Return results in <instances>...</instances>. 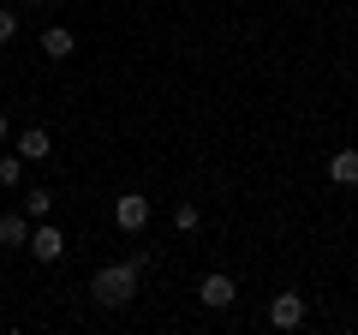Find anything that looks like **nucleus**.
Here are the masks:
<instances>
[{"label": "nucleus", "instance_id": "nucleus-5", "mask_svg": "<svg viewBox=\"0 0 358 335\" xmlns=\"http://www.w3.org/2000/svg\"><path fill=\"white\" fill-rule=\"evenodd\" d=\"M268 323H275V329H299V323H305V299H299V294H275Z\"/></svg>", "mask_w": 358, "mask_h": 335}, {"label": "nucleus", "instance_id": "nucleus-14", "mask_svg": "<svg viewBox=\"0 0 358 335\" xmlns=\"http://www.w3.org/2000/svg\"><path fill=\"white\" fill-rule=\"evenodd\" d=\"M0 138H6V114H0Z\"/></svg>", "mask_w": 358, "mask_h": 335}, {"label": "nucleus", "instance_id": "nucleus-12", "mask_svg": "<svg viewBox=\"0 0 358 335\" xmlns=\"http://www.w3.org/2000/svg\"><path fill=\"white\" fill-rule=\"evenodd\" d=\"M197 221H203V210H197V204H179L173 210V228L179 233H197Z\"/></svg>", "mask_w": 358, "mask_h": 335}, {"label": "nucleus", "instance_id": "nucleus-8", "mask_svg": "<svg viewBox=\"0 0 358 335\" xmlns=\"http://www.w3.org/2000/svg\"><path fill=\"white\" fill-rule=\"evenodd\" d=\"M329 180L352 192V186H358V150H341V156H334V162H329Z\"/></svg>", "mask_w": 358, "mask_h": 335}, {"label": "nucleus", "instance_id": "nucleus-3", "mask_svg": "<svg viewBox=\"0 0 358 335\" xmlns=\"http://www.w3.org/2000/svg\"><path fill=\"white\" fill-rule=\"evenodd\" d=\"M114 221H120L126 233H138L143 221H150V198H143V192H126V198L114 204Z\"/></svg>", "mask_w": 358, "mask_h": 335}, {"label": "nucleus", "instance_id": "nucleus-15", "mask_svg": "<svg viewBox=\"0 0 358 335\" xmlns=\"http://www.w3.org/2000/svg\"><path fill=\"white\" fill-rule=\"evenodd\" d=\"M30 6H36V0H30Z\"/></svg>", "mask_w": 358, "mask_h": 335}, {"label": "nucleus", "instance_id": "nucleus-13", "mask_svg": "<svg viewBox=\"0 0 358 335\" xmlns=\"http://www.w3.org/2000/svg\"><path fill=\"white\" fill-rule=\"evenodd\" d=\"M13 36H18V13H13V6H0V48H6Z\"/></svg>", "mask_w": 358, "mask_h": 335}, {"label": "nucleus", "instance_id": "nucleus-4", "mask_svg": "<svg viewBox=\"0 0 358 335\" xmlns=\"http://www.w3.org/2000/svg\"><path fill=\"white\" fill-rule=\"evenodd\" d=\"M30 252H36L42 264H60V258H66V240H60V228H48V221H42V228H30Z\"/></svg>", "mask_w": 358, "mask_h": 335}, {"label": "nucleus", "instance_id": "nucleus-1", "mask_svg": "<svg viewBox=\"0 0 358 335\" xmlns=\"http://www.w3.org/2000/svg\"><path fill=\"white\" fill-rule=\"evenodd\" d=\"M90 299L102 311H120L138 299V270L131 264H108V270H96V282H90Z\"/></svg>", "mask_w": 358, "mask_h": 335}, {"label": "nucleus", "instance_id": "nucleus-11", "mask_svg": "<svg viewBox=\"0 0 358 335\" xmlns=\"http://www.w3.org/2000/svg\"><path fill=\"white\" fill-rule=\"evenodd\" d=\"M0 186H24V156H0Z\"/></svg>", "mask_w": 358, "mask_h": 335}, {"label": "nucleus", "instance_id": "nucleus-2", "mask_svg": "<svg viewBox=\"0 0 358 335\" xmlns=\"http://www.w3.org/2000/svg\"><path fill=\"white\" fill-rule=\"evenodd\" d=\"M197 299H203L209 311H227L233 299H239V287H233V275H203V282H197Z\"/></svg>", "mask_w": 358, "mask_h": 335}, {"label": "nucleus", "instance_id": "nucleus-7", "mask_svg": "<svg viewBox=\"0 0 358 335\" xmlns=\"http://www.w3.org/2000/svg\"><path fill=\"white\" fill-rule=\"evenodd\" d=\"M0 245H30V216L6 210V216H0Z\"/></svg>", "mask_w": 358, "mask_h": 335}, {"label": "nucleus", "instance_id": "nucleus-9", "mask_svg": "<svg viewBox=\"0 0 358 335\" xmlns=\"http://www.w3.org/2000/svg\"><path fill=\"white\" fill-rule=\"evenodd\" d=\"M42 54H48V60H66V54H72V30L48 25V30H42Z\"/></svg>", "mask_w": 358, "mask_h": 335}, {"label": "nucleus", "instance_id": "nucleus-6", "mask_svg": "<svg viewBox=\"0 0 358 335\" xmlns=\"http://www.w3.org/2000/svg\"><path fill=\"white\" fill-rule=\"evenodd\" d=\"M18 156H24V162H48V156H54V144H48V132H42V126H30V132H18Z\"/></svg>", "mask_w": 358, "mask_h": 335}, {"label": "nucleus", "instance_id": "nucleus-10", "mask_svg": "<svg viewBox=\"0 0 358 335\" xmlns=\"http://www.w3.org/2000/svg\"><path fill=\"white\" fill-rule=\"evenodd\" d=\"M48 210H54V192H48V186H30V192H24V216L30 221H48Z\"/></svg>", "mask_w": 358, "mask_h": 335}]
</instances>
